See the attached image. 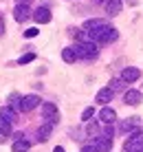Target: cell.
Returning <instances> with one entry per match:
<instances>
[{"label":"cell","instance_id":"1","mask_svg":"<svg viewBox=\"0 0 143 152\" xmlns=\"http://www.w3.org/2000/svg\"><path fill=\"white\" fill-rule=\"evenodd\" d=\"M88 38H90V42H95V44H108V42H115L119 38V33H117V29L115 27H110L108 22L101 24L99 29H95L88 33Z\"/></svg>","mask_w":143,"mask_h":152},{"label":"cell","instance_id":"2","mask_svg":"<svg viewBox=\"0 0 143 152\" xmlns=\"http://www.w3.org/2000/svg\"><path fill=\"white\" fill-rule=\"evenodd\" d=\"M75 53H77V60H95L99 55V49L95 42H79L75 46Z\"/></svg>","mask_w":143,"mask_h":152},{"label":"cell","instance_id":"3","mask_svg":"<svg viewBox=\"0 0 143 152\" xmlns=\"http://www.w3.org/2000/svg\"><path fill=\"white\" fill-rule=\"evenodd\" d=\"M143 150V132H132L130 139L123 143V152H139Z\"/></svg>","mask_w":143,"mask_h":152},{"label":"cell","instance_id":"4","mask_svg":"<svg viewBox=\"0 0 143 152\" xmlns=\"http://www.w3.org/2000/svg\"><path fill=\"white\" fill-rule=\"evenodd\" d=\"M38 106H40V97L38 95H24V97H20L18 110L20 113H29V110H33V108H38Z\"/></svg>","mask_w":143,"mask_h":152},{"label":"cell","instance_id":"5","mask_svg":"<svg viewBox=\"0 0 143 152\" xmlns=\"http://www.w3.org/2000/svg\"><path fill=\"white\" fill-rule=\"evenodd\" d=\"M42 117H44L49 124H55L57 119H60L57 106H55V104H51V102H44V104H42Z\"/></svg>","mask_w":143,"mask_h":152},{"label":"cell","instance_id":"6","mask_svg":"<svg viewBox=\"0 0 143 152\" xmlns=\"http://www.w3.org/2000/svg\"><path fill=\"white\" fill-rule=\"evenodd\" d=\"M51 18H53V15H51V9H49V7H38V9L33 11V20H35L38 24L51 22Z\"/></svg>","mask_w":143,"mask_h":152},{"label":"cell","instance_id":"7","mask_svg":"<svg viewBox=\"0 0 143 152\" xmlns=\"http://www.w3.org/2000/svg\"><path fill=\"white\" fill-rule=\"evenodd\" d=\"M29 15H31L29 4H15V9H13V20L15 22H24V20H29Z\"/></svg>","mask_w":143,"mask_h":152},{"label":"cell","instance_id":"8","mask_svg":"<svg viewBox=\"0 0 143 152\" xmlns=\"http://www.w3.org/2000/svg\"><path fill=\"white\" fill-rule=\"evenodd\" d=\"M115 119H117V113H115L112 108L104 106L101 110H99V121H101V124H106V126H112V124H115Z\"/></svg>","mask_w":143,"mask_h":152},{"label":"cell","instance_id":"9","mask_svg":"<svg viewBox=\"0 0 143 152\" xmlns=\"http://www.w3.org/2000/svg\"><path fill=\"white\" fill-rule=\"evenodd\" d=\"M139 77H141V71H139V69H134V66H128V69L121 71V80L128 82V84H130V82H136Z\"/></svg>","mask_w":143,"mask_h":152},{"label":"cell","instance_id":"10","mask_svg":"<svg viewBox=\"0 0 143 152\" xmlns=\"http://www.w3.org/2000/svg\"><path fill=\"white\" fill-rule=\"evenodd\" d=\"M29 148H31V143L24 139V134H15V141H13L11 150L13 152H29Z\"/></svg>","mask_w":143,"mask_h":152},{"label":"cell","instance_id":"11","mask_svg":"<svg viewBox=\"0 0 143 152\" xmlns=\"http://www.w3.org/2000/svg\"><path fill=\"white\" fill-rule=\"evenodd\" d=\"M139 124H141V117H128V119H123V121L119 124V130L121 132H130V130H134Z\"/></svg>","mask_w":143,"mask_h":152},{"label":"cell","instance_id":"12","mask_svg":"<svg viewBox=\"0 0 143 152\" xmlns=\"http://www.w3.org/2000/svg\"><path fill=\"white\" fill-rule=\"evenodd\" d=\"M93 145H95L99 152H108V150H112V139H110V137H104V134H101V137L95 139Z\"/></svg>","mask_w":143,"mask_h":152},{"label":"cell","instance_id":"13","mask_svg":"<svg viewBox=\"0 0 143 152\" xmlns=\"http://www.w3.org/2000/svg\"><path fill=\"white\" fill-rule=\"evenodd\" d=\"M123 102L128 104V106H139L141 104V93L139 91H125V95H123Z\"/></svg>","mask_w":143,"mask_h":152},{"label":"cell","instance_id":"14","mask_svg":"<svg viewBox=\"0 0 143 152\" xmlns=\"http://www.w3.org/2000/svg\"><path fill=\"white\" fill-rule=\"evenodd\" d=\"M0 117H2L4 121H9V124L18 121V113H15V108H11V106H2L0 108Z\"/></svg>","mask_w":143,"mask_h":152},{"label":"cell","instance_id":"15","mask_svg":"<svg viewBox=\"0 0 143 152\" xmlns=\"http://www.w3.org/2000/svg\"><path fill=\"white\" fill-rule=\"evenodd\" d=\"M112 95H115V91L110 86L108 88H101V91L97 93V97H95V102H99V104H104V106H106L108 102H112Z\"/></svg>","mask_w":143,"mask_h":152},{"label":"cell","instance_id":"16","mask_svg":"<svg viewBox=\"0 0 143 152\" xmlns=\"http://www.w3.org/2000/svg\"><path fill=\"white\" fill-rule=\"evenodd\" d=\"M121 9H123L121 0H108L106 2V13L108 15H117V13H121Z\"/></svg>","mask_w":143,"mask_h":152},{"label":"cell","instance_id":"17","mask_svg":"<svg viewBox=\"0 0 143 152\" xmlns=\"http://www.w3.org/2000/svg\"><path fill=\"white\" fill-rule=\"evenodd\" d=\"M51 130H53V124H49V121H44L40 126V130H38V141H40V143L51 137Z\"/></svg>","mask_w":143,"mask_h":152},{"label":"cell","instance_id":"18","mask_svg":"<svg viewBox=\"0 0 143 152\" xmlns=\"http://www.w3.org/2000/svg\"><path fill=\"white\" fill-rule=\"evenodd\" d=\"M101 24H106V20H99V18L86 20V22H84V31H88V33H90V31H95V29H99V27H101Z\"/></svg>","mask_w":143,"mask_h":152},{"label":"cell","instance_id":"19","mask_svg":"<svg viewBox=\"0 0 143 152\" xmlns=\"http://www.w3.org/2000/svg\"><path fill=\"white\" fill-rule=\"evenodd\" d=\"M62 57H64V62H68V64H73V62H77V53H75V46H66V49L62 51Z\"/></svg>","mask_w":143,"mask_h":152},{"label":"cell","instance_id":"20","mask_svg":"<svg viewBox=\"0 0 143 152\" xmlns=\"http://www.w3.org/2000/svg\"><path fill=\"white\" fill-rule=\"evenodd\" d=\"M9 134H11V124H9V121H4V119L0 117V139L9 137Z\"/></svg>","mask_w":143,"mask_h":152},{"label":"cell","instance_id":"21","mask_svg":"<svg viewBox=\"0 0 143 152\" xmlns=\"http://www.w3.org/2000/svg\"><path fill=\"white\" fill-rule=\"evenodd\" d=\"M33 60H35V53H24L22 57H18V64H29Z\"/></svg>","mask_w":143,"mask_h":152},{"label":"cell","instance_id":"22","mask_svg":"<svg viewBox=\"0 0 143 152\" xmlns=\"http://www.w3.org/2000/svg\"><path fill=\"white\" fill-rule=\"evenodd\" d=\"M88 134L97 139V134H99V126H97V124H90V126H88Z\"/></svg>","mask_w":143,"mask_h":152},{"label":"cell","instance_id":"23","mask_svg":"<svg viewBox=\"0 0 143 152\" xmlns=\"http://www.w3.org/2000/svg\"><path fill=\"white\" fill-rule=\"evenodd\" d=\"M93 115H95V108H86V110L82 113V119H84V121H88V119H90Z\"/></svg>","mask_w":143,"mask_h":152},{"label":"cell","instance_id":"24","mask_svg":"<svg viewBox=\"0 0 143 152\" xmlns=\"http://www.w3.org/2000/svg\"><path fill=\"white\" fill-rule=\"evenodd\" d=\"M35 35H38V29H35V27H31V29L24 31V38H35Z\"/></svg>","mask_w":143,"mask_h":152},{"label":"cell","instance_id":"25","mask_svg":"<svg viewBox=\"0 0 143 152\" xmlns=\"http://www.w3.org/2000/svg\"><path fill=\"white\" fill-rule=\"evenodd\" d=\"M121 82H123V80H112V82H110V88H112V91H119V88H121Z\"/></svg>","mask_w":143,"mask_h":152},{"label":"cell","instance_id":"26","mask_svg":"<svg viewBox=\"0 0 143 152\" xmlns=\"http://www.w3.org/2000/svg\"><path fill=\"white\" fill-rule=\"evenodd\" d=\"M82 152H99V150L95 148V145H84V148H82Z\"/></svg>","mask_w":143,"mask_h":152},{"label":"cell","instance_id":"27","mask_svg":"<svg viewBox=\"0 0 143 152\" xmlns=\"http://www.w3.org/2000/svg\"><path fill=\"white\" fill-rule=\"evenodd\" d=\"M15 2H18V4H31L33 0H15Z\"/></svg>","mask_w":143,"mask_h":152},{"label":"cell","instance_id":"28","mask_svg":"<svg viewBox=\"0 0 143 152\" xmlns=\"http://www.w3.org/2000/svg\"><path fill=\"white\" fill-rule=\"evenodd\" d=\"M53 152H64V148H62V145H57V148L53 150Z\"/></svg>","mask_w":143,"mask_h":152},{"label":"cell","instance_id":"29","mask_svg":"<svg viewBox=\"0 0 143 152\" xmlns=\"http://www.w3.org/2000/svg\"><path fill=\"white\" fill-rule=\"evenodd\" d=\"M139 152H143V150H139Z\"/></svg>","mask_w":143,"mask_h":152}]
</instances>
